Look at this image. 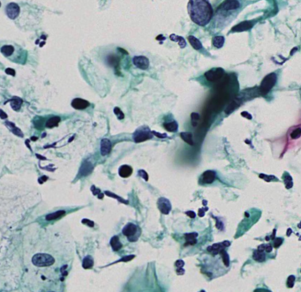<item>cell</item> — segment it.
I'll return each mask as SVG.
<instances>
[{"label": "cell", "mask_w": 301, "mask_h": 292, "mask_svg": "<svg viewBox=\"0 0 301 292\" xmlns=\"http://www.w3.org/2000/svg\"><path fill=\"white\" fill-rule=\"evenodd\" d=\"M163 126L168 132H176L178 130L179 124L176 121H172V122H170V123H164Z\"/></svg>", "instance_id": "26"}, {"label": "cell", "mask_w": 301, "mask_h": 292, "mask_svg": "<svg viewBox=\"0 0 301 292\" xmlns=\"http://www.w3.org/2000/svg\"><path fill=\"white\" fill-rule=\"evenodd\" d=\"M138 174L143 178L144 180H146V181H148V173L146 172L145 170H143V169H141V170H139V172H138Z\"/></svg>", "instance_id": "35"}, {"label": "cell", "mask_w": 301, "mask_h": 292, "mask_svg": "<svg viewBox=\"0 0 301 292\" xmlns=\"http://www.w3.org/2000/svg\"><path fill=\"white\" fill-rule=\"evenodd\" d=\"M282 243H283V238H276V240H275V243H274V246H275V248H278L281 245H282Z\"/></svg>", "instance_id": "37"}, {"label": "cell", "mask_w": 301, "mask_h": 292, "mask_svg": "<svg viewBox=\"0 0 301 292\" xmlns=\"http://www.w3.org/2000/svg\"><path fill=\"white\" fill-rule=\"evenodd\" d=\"M59 122H60V118H58V117H52V118H50L47 121L46 127L47 128H53V127H55V126H57V124H59Z\"/></svg>", "instance_id": "25"}, {"label": "cell", "mask_w": 301, "mask_h": 292, "mask_svg": "<svg viewBox=\"0 0 301 292\" xmlns=\"http://www.w3.org/2000/svg\"><path fill=\"white\" fill-rule=\"evenodd\" d=\"M188 41H189L190 44L192 45V47L196 51H199V50L202 49V44H201V41L197 39L195 36H194V35L188 36Z\"/></svg>", "instance_id": "16"}, {"label": "cell", "mask_w": 301, "mask_h": 292, "mask_svg": "<svg viewBox=\"0 0 301 292\" xmlns=\"http://www.w3.org/2000/svg\"><path fill=\"white\" fill-rule=\"evenodd\" d=\"M152 133H153V134H155L156 136H157V137H159V138H166V137H167L165 134H161V133H156V132H152Z\"/></svg>", "instance_id": "41"}, {"label": "cell", "mask_w": 301, "mask_h": 292, "mask_svg": "<svg viewBox=\"0 0 301 292\" xmlns=\"http://www.w3.org/2000/svg\"><path fill=\"white\" fill-rule=\"evenodd\" d=\"M94 265V260L93 258H91L90 256H87L83 258V261H82V267L83 268L85 269H89V268H91Z\"/></svg>", "instance_id": "27"}, {"label": "cell", "mask_w": 301, "mask_h": 292, "mask_svg": "<svg viewBox=\"0 0 301 292\" xmlns=\"http://www.w3.org/2000/svg\"><path fill=\"white\" fill-rule=\"evenodd\" d=\"M134 65L141 70H147L149 66V60L145 56H135L133 58Z\"/></svg>", "instance_id": "9"}, {"label": "cell", "mask_w": 301, "mask_h": 292, "mask_svg": "<svg viewBox=\"0 0 301 292\" xmlns=\"http://www.w3.org/2000/svg\"><path fill=\"white\" fill-rule=\"evenodd\" d=\"M157 206H158L159 210L161 211V213H164V214H168L171 210V204L166 198H162V197L160 198L157 201Z\"/></svg>", "instance_id": "10"}, {"label": "cell", "mask_w": 301, "mask_h": 292, "mask_svg": "<svg viewBox=\"0 0 301 292\" xmlns=\"http://www.w3.org/2000/svg\"><path fill=\"white\" fill-rule=\"evenodd\" d=\"M253 22H251V21H243V22L239 23V25L235 26L234 28H232V32H242V31H246V30H249L250 28H252L253 27Z\"/></svg>", "instance_id": "12"}, {"label": "cell", "mask_w": 301, "mask_h": 292, "mask_svg": "<svg viewBox=\"0 0 301 292\" xmlns=\"http://www.w3.org/2000/svg\"><path fill=\"white\" fill-rule=\"evenodd\" d=\"M253 258L254 260H256L258 262H263L266 259V255L264 254V252H261L259 250H256L253 253Z\"/></svg>", "instance_id": "24"}, {"label": "cell", "mask_w": 301, "mask_h": 292, "mask_svg": "<svg viewBox=\"0 0 301 292\" xmlns=\"http://www.w3.org/2000/svg\"><path fill=\"white\" fill-rule=\"evenodd\" d=\"M216 179V172L213 170H207L202 175V181L205 184H211Z\"/></svg>", "instance_id": "14"}, {"label": "cell", "mask_w": 301, "mask_h": 292, "mask_svg": "<svg viewBox=\"0 0 301 292\" xmlns=\"http://www.w3.org/2000/svg\"><path fill=\"white\" fill-rule=\"evenodd\" d=\"M224 37L223 35H217V36H215L213 40H212V43L214 45V47H216L217 49H221L222 47L224 44Z\"/></svg>", "instance_id": "18"}, {"label": "cell", "mask_w": 301, "mask_h": 292, "mask_svg": "<svg viewBox=\"0 0 301 292\" xmlns=\"http://www.w3.org/2000/svg\"><path fill=\"white\" fill-rule=\"evenodd\" d=\"M11 101V105L12 110H19L21 109V106L22 104V100L19 97H13L12 99L10 100Z\"/></svg>", "instance_id": "23"}, {"label": "cell", "mask_w": 301, "mask_h": 292, "mask_svg": "<svg viewBox=\"0 0 301 292\" xmlns=\"http://www.w3.org/2000/svg\"><path fill=\"white\" fill-rule=\"evenodd\" d=\"M118 173L120 175V177L125 178V177H130L132 175V173H133V168H132L131 166H129V165H123V166H121L119 168Z\"/></svg>", "instance_id": "15"}, {"label": "cell", "mask_w": 301, "mask_h": 292, "mask_svg": "<svg viewBox=\"0 0 301 292\" xmlns=\"http://www.w3.org/2000/svg\"><path fill=\"white\" fill-rule=\"evenodd\" d=\"M265 251H266L267 253H270V252L272 251V245H267L265 246Z\"/></svg>", "instance_id": "43"}, {"label": "cell", "mask_w": 301, "mask_h": 292, "mask_svg": "<svg viewBox=\"0 0 301 292\" xmlns=\"http://www.w3.org/2000/svg\"><path fill=\"white\" fill-rule=\"evenodd\" d=\"M294 281H295V276L294 275H290L288 277V280H287V286H288V288H292L293 285H294Z\"/></svg>", "instance_id": "33"}, {"label": "cell", "mask_w": 301, "mask_h": 292, "mask_svg": "<svg viewBox=\"0 0 301 292\" xmlns=\"http://www.w3.org/2000/svg\"><path fill=\"white\" fill-rule=\"evenodd\" d=\"M180 137L185 142H186L187 144H189L191 146H194V141H193V134L191 133H181Z\"/></svg>", "instance_id": "22"}, {"label": "cell", "mask_w": 301, "mask_h": 292, "mask_svg": "<svg viewBox=\"0 0 301 292\" xmlns=\"http://www.w3.org/2000/svg\"><path fill=\"white\" fill-rule=\"evenodd\" d=\"M6 74H10L11 76H15V71L11 68H7L6 70Z\"/></svg>", "instance_id": "40"}, {"label": "cell", "mask_w": 301, "mask_h": 292, "mask_svg": "<svg viewBox=\"0 0 301 292\" xmlns=\"http://www.w3.org/2000/svg\"><path fill=\"white\" fill-rule=\"evenodd\" d=\"M277 80V76L276 73H269L268 74L263 80H262V84H261V88L260 91L262 93V95H267L270 90L272 89L276 83Z\"/></svg>", "instance_id": "4"}, {"label": "cell", "mask_w": 301, "mask_h": 292, "mask_svg": "<svg viewBox=\"0 0 301 292\" xmlns=\"http://www.w3.org/2000/svg\"><path fill=\"white\" fill-rule=\"evenodd\" d=\"M20 11H21L20 6H18V4H16V3H10V4H8L6 6V15L11 20H15L19 16Z\"/></svg>", "instance_id": "7"}, {"label": "cell", "mask_w": 301, "mask_h": 292, "mask_svg": "<svg viewBox=\"0 0 301 292\" xmlns=\"http://www.w3.org/2000/svg\"><path fill=\"white\" fill-rule=\"evenodd\" d=\"M153 133H151L149 128H146V127H140L138 130H136V132L134 133V141L137 143L139 142H143V141L150 140L151 138L153 137Z\"/></svg>", "instance_id": "6"}, {"label": "cell", "mask_w": 301, "mask_h": 292, "mask_svg": "<svg viewBox=\"0 0 301 292\" xmlns=\"http://www.w3.org/2000/svg\"><path fill=\"white\" fill-rule=\"evenodd\" d=\"M260 177L261 178H263V179H265L266 181H268V182H269V181H271V180H275V181H276V178L274 177V176H268V177L269 178H268V176H266V175H263V174H261L260 175Z\"/></svg>", "instance_id": "36"}, {"label": "cell", "mask_w": 301, "mask_h": 292, "mask_svg": "<svg viewBox=\"0 0 301 292\" xmlns=\"http://www.w3.org/2000/svg\"><path fill=\"white\" fill-rule=\"evenodd\" d=\"M14 52V48L11 45H4L1 48V53L6 56H10L13 54Z\"/></svg>", "instance_id": "19"}, {"label": "cell", "mask_w": 301, "mask_h": 292, "mask_svg": "<svg viewBox=\"0 0 301 292\" xmlns=\"http://www.w3.org/2000/svg\"><path fill=\"white\" fill-rule=\"evenodd\" d=\"M111 245H112V250L115 251V252H117L119 251L121 247H122V244L121 242L119 240V237L117 236H114L111 239Z\"/></svg>", "instance_id": "17"}, {"label": "cell", "mask_w": 301, "mask_h": 292, "mask_svg": "<svg viewBox=\"0 0 301 292\" xmlns=\"http://www.w3.org/2000/svg\"><path fill=\"white\" fill-rule=\"evenodd\" d=\"M82 223L87 224L89 227H94V222H93L92 221H89V220H88V219L82 220Z\"/></svg>", "instance_id": "38"}, {"label": "cell", "mask_w": 301, "mask_h": 292, "mask_svg": "<svg viewBox=\"0 0 301 292\" xmlns=\"http://www.w3.org/2000/svg\"><path fill=\"white\" fill-rule=\"evenodd\" d=\"M223 70L222 68H215L212 69L210 71H208L204 75L206 77V79L209 81H217V79H219L223 75Z\"/></svg>", "instance_id": "8"}, {"label": "cell", "mask_w": 301, "mask_h": 292, "mask_svg": "<svg viewBox=\"0 0 301 292\" xmlns=\"http://www.w3.org/2000/svg\"><path fill=\"white\" fill-rule=\"evenodd\" d=\"M241 116H242V117H245V118H247L248 119H252L251 115H250V114H248L247 112H245H245L241 113Z\"/></svg>", "instance_id": "42"}, {"label": "cell", "mask_w": 301, "mask_h": 292, "mask_svg": "<svg viewBox=\"0 0 301 292\" xmlns=\"http://www.w3.org/2000/svg\"><path fill=\"white\" fill-rule=\"evenodd\" d=\"M186 214H187L188 216H190L191 218H194V217H195V213H194V212H193V211H188V212H186Z\"/></svg>", "instance_id": "44"}, {"label": "cell", "mask_w": 301, "mask_h": 292, "mask_svg": "<svg viewBox=\"0 0 301 292\" xmlns=\"http://www.w3.org/2000/svg\"><path fill=\"white\" fill-rule=\"evenodd\" d=\"M112 151V143L108 139H103L101 141V154L102 155H108Z\"/></svg>", "instance_id": "11"}, {"label": "cell", "mask_w": 301, "mask_h": 292, "mask_svg": "<svg viewBox=\"0 0 301 292\" xmlns=\"http://www.w3.org/2000/svg\"><path fill=\"white\" fill-rule=\"evenodd\" d=\"M301 136V128H296L295 130H293L290 133V137L291 139L293 140H296V139H299V137Z\"/></svg>", "instance_id": "30"}, {"label": "cell", "mask_w": 301, "mask_h": 292, "mask_svg": "<svg viewBox=\"0 0 301 292\" xmlns=\"http://www.w3.org/2000/svg\"><path fill=\"white\" fill-rule=\"evenodd\" d=\"M221 254H222V258H223V263H224V265L226 266V267H228L229 265H230V259H229V256H228V254H227V253L225 252V251H222L221 252Z\"/></svg>", "instance_id": "32"}, {"label": "cell", "mask_w": 301, "mask_h": 292, "mask_svg": "<svg viewBox=\"0 0 301 292\" xmlns=\"http://www.w3.org/2000/svg\"><path fill=\"white\" fill-rule=\"evenodd\" d=\"M170 38H171V40L173 41V42H178V43H179V47H180L181 49H183V48H185V47L186 46L185 40L182 36H179V35H176V34H171V35L170 36Z\"/></svg>", "instance_id": "21"}, {"label": "cell", "mask_w": 301, "mask_h": 292, "mask_svg": "<svg viewBox=\"0 0 301 292\" xmlns=\"http://www.w3.org/2000/svg\"><path fill=\"white\" fill-rule=\"evenodd\" d=\"M185 239L187 242V245H194L196 243V237L198 236L197 233H188L185 234Z\"/></svg>", "instance_id": "28"}, {"label": "cell", "mask_w": 301, "mask_h": 292, "mask_svg": "<svg viewBox=\"0 0 301 292\" xmlns=\"http://www.w3.org/2000/svg\"><path fill=\"white\" fill-rule=\"evenodd\" d=\"M242 9L241 0H224L217 9V19L219 23L226 21L227 24L231 22L232 19L238 15Z\"/></svg>", "instance_id": "2"}, {"label": "cell", "mask_w": 301, "mask_h": 292, "mask_svg": "<svg viewBox=\"0 0 301 292\" xmlns=\"http://www.w3.org/2000/svg\"><path fill=\"white\" fill-rule=\"evenodd\" d=\"M187 11L191 20L201 27L208 24L213 17V9L208 0H189Z\"/></svg>", "instance_id": "1"}, {"label": "cell", "mask_w": 301, "mask_h": 292, "mask_svg": "<svg viewBox=\"0 0 301 292\" xmlns=\"http://www.w3.org/2000/svg\"><path fill=\"white\" fill-rule=\"evenodd\" d=\"M72 106L76 110H84L89 106V102L80 98H75L72 101Z\"/></svg>", "instance_id": "13"}, {"label": "cell", "mask_w": 301, "mask_h": 292, "mask_svg": "<svg viewBox=\"0 0 301 292\" xmlns=\"http://www.w3.org/2000/svg\"><path fill=\"white\" fill-rule=\"evenodd\" d=\"M65 214H66V211H64V210L57 211V212H54V213H51L50 214H48L46 216V220L47 221H52V220L58 219V218H60V217H62Z\"/></svg>", "instance_id": "20"}, {"label": "cell", "mask_w": 301, "mask_h": 292, "mask_svg": "<svg viewBox=\"0 0 301 292\" xmlns=\"http://www.w3.org/2000/svg\"><path fill=\"white\" fill-rule=\"evenodd\" d=\"M123 234L129 239V241L134 242L139 236V231L138 227L134 223H127L122 230Z\"/></svg>", "instance_id": "5"}, {"label": "cell", "mask_w": 301, "mask_h": 292, "mask_svg": "<svg viewBox=\"0 0 301 292\" xmlns=\"http://www.w3.org/2000/svg\"><path fill=\"white\" fill-rule=\"evenodd\" d=\"M7 118V115L5 114L4 110H1V118H2V119H5V118Z\"/></svg>", "instance_id": "46"}, {"label": "cell", "mask_w": 301, "mask_h": 292, "mask_svg": "<svg viewBox=\"0 0 301 292\" xmlns=\"http://www.w3.org/2000/svg\"><path fill=\"white\" fill-rule=\"evenodd\" d=\"M114 112H115V114L117 115V117L118 119H123V118H125V116H124V114H123L122 110H121L119 108L116 107V108L114 109Z\"/></svg>", "instance_id": "34"}, {"label": "cell", "mask_w": 301, "mask_h": 292, "mask_svg": "<svg viewBox=\"0 0 301 292\" xmlns=\"http://www.w3.org/2000/svg\"><path fill=\"white\" fill-rule=\"evenodd\" d=\"M176 267H178V268H182L183 267H184V265H185V262L183 261V260H177V262H176Z\"/></svg>", "instance_id": "39"}, {"label": "cell", "mask_w": 301, "mask_h": 292, "mask_svg": "<svg viewBox=\"0 0 301 292\" xmlns=\"http://www.w3.org/2000/svg\"><path fill=\"white\" fill-rule=\"evenodd\" d=\"M284 179H285V186L287 189H290L293 186V181H292V177H290L289 173L285 172L284 174Z\"/></svg>", "instance_id": "29"}, {"label": "cell", "mask_w": 301, "mask_h": 292, "mask_svg": "<svg viewBox=\"0 0 301 292\" xmlns=\"http://www.w3.org/2000/svg\"><path fill=\"white\" fill-rule=\"evenodd\" d=\"M191 118H192V124L194 126H196L197 125V123L200 119V115L198 113L194 112L191 114Z\"/></svg>", "instance_id": "31"}, {"label": "cell", "mask_w": 301, "mask_h": 292, "mask_svg": "<svg viewBox=\"0 0 301 292\" xmlns=\"http://www.w3.org/2000/svg\"><path fill=\"white\" fill-rule=\"evenodd\" d=\"M134 258V255H132V256H129V257H125V258H123L122 259H121V261H128V260H131L132 258Z\"/></svg>", "instance_id": "45"}, {"label": "cell", "mask_w": 301, "mask_h": 292, "mask_svg": "<svg viewBox=\"0 0 301 292\" xmlns=\"http://www.w3.org/2000/svg\"><path fill=\"white\" fill-rule=\"evenodd\" d=\"M290 234H291V230L289 229V230H288V233H287V235H288V236H290Z\"/></svg>", "instance_id": "47"}, {"label": "cell", "mask_w": 301, "mask_h": 292, "mask_svg": "<svg viewBox=\"0 0 301 292\" xmlns=\"http://www.w3.org/2000/svg\"><path fill=\"white\" fill-rule=\"evenodd\" d=\"M32 262L35 267H50L54 264L55 258H53L50 254L47 253H37L32 258Z\"/></svg>", "instance_id": "3"}]
</instances>
